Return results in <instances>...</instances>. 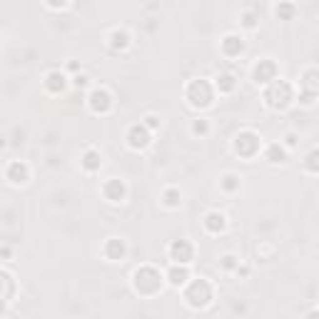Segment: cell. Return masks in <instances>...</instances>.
<instances>
[{
    "label": "cell",
    "instance_id": "6da1fadb",
    "mask_svg": "<svg viewBox=\"0 0 319 319\" xmlns=\"http://www.w3.org/2000/svg\"><path fill=\"white\" fill-rule=\"evenodd\" d=\"M157 284H160L157 272H152V269H142V272H137V287H142L145 292H152Z\"/></svg>",
    "mask_w": 319,
    "mask_h": 319
},
{
    "label": "cell",
    "instance_id": "7a4b0ae2",
    "mask_svg": "<svg viewBox=\"0 0 319 319\" xmlns=\"http://www.w3.org/2000/svg\"><path fill=\"white\" fill-rule=\"evenodd\" d=\"M187 297H189V302H192V304H205V302H207V297H209V289H207L205 282H197V284L192 287V292H189Z\"/></svg>",
    "mask_w": 319,
    "mask_h": 319
},
{
    "label": "cell",
    "instance_id": "3957f363",
    "mask_svg": "<svg viewBox=\"0 0 319 319\" xmlns=\"http://www.w3.org/2000/svg\"><path fill=\"white\" fill-rule=\"evenodd\" d=\"M189 97H192L195 105H197V97H202V105L209 102V90H207V85H205V82H195L192 90H189Z\"/></svg>",
    "mask_w": 319,
    "mask_h": 319
},
{
    "label": "cell",
    "instance_id": "277c9868",
    "mask_svg": "<svg viewBox=\"0 0 319 319\" xmlns=\"http://www.w3.org/2000/svg\"><path fill=\"white\" fill-rule=\"evenodd\" d=\"M172 257H175V260H180V262H187V260H189V247H187L185 242L172 244Z\"/></svg>",
    "mask_w": 319,
    "mask_h": 319
},
{
    "label": "cell",
    "instance_id": "5b68a950",
    "mask_svg": "<svg viewBox=\"0 0 319 319\" xmlns=\"http://www.w3.org/2000/svg\"><path fill=\"white\" fill-rule=\"evenodd\" d=\"M287 95H289V90H287V85H284V90H282V97H284V100H277V102H280V105H284V102H287ZM267 97L274 102V97H280V88H274V90H272Z\"/></svg>",
    "mask_w": 319,
    "mask_h": 319
},
{
    "label": "cell",
    "instance_id": "8992f818",
    "mask_svg": "<svg viewBox=\"0 0 319 319\" xmlns=\"http://www.w3.org/2000/svg\"><path fill=\"white\" fill-rule=\"evenodd\" d=\"M95 160H97V157H95V155H88V167H95V165H97V162H95Z\"/></svg>",
    "mask_w": 319,
    "mask_h": 319
}]
</instances>
